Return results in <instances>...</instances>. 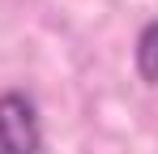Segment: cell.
<instances>
[{"label":"cell","mask_w":158,"mask_h":154,"mask_svg":"<svg viewBox=\"0 0 158 154\" xmlns=\"http://www.w3.org/2000/svg\"><path fill=\"white\" fill-rule=\"evenodd\" d=\"M43 128L26 94H0V154H39Z\"/></svg>","instance_id":"obj_1"},{"label":"cell","mask_w":158,"mask_h":154,"mask_svg":"<svg viewBox=\"0 0 158 154\" xmlns=\"http://www.w3.org/2000/svg\"><path fill=\"white\" fill-rule=\"evenodd\" d=\"M137 69L145 81H158V22H150L137 39Z\"/></svg>","instance_id":"obj_2"}]
</instances>
